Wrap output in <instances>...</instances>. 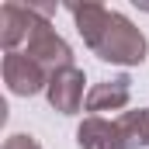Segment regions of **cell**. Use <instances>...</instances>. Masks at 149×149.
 <instances>
[{
    "label": "cell",
    "mask_w": 149,
    "mask_h": 149,
    "mask_svg": "<svg viewBox=\"0 0 149 149\" xmlns=\"http://www.w3.org/2000/svg\"><path fill=\"white\" fill-rule=\"evenodd\" d=\"M76 146L80 149H128L125 146V135H121V125L108 121V118H83L80 128H76Z\"/></svg>",
    "instance_id": "cell-6"
},
{
    "label": "cell",
    "mask_w": 149,
    "mask_h": 149,
    "mask_svg": "<svg viewBox=\"0 0 149 149\" xmlns=\"http://www.w3.org/2000/svg\"><path fill=\"white\" fill-rule=\"evenodd\" d=\"M49 80H52V73L42 63H35L31 56H24V52H7L3 56V83H7L10 94L31 97V94L49 87Z\"/></svg>",
    "instance_id": "cell-3"
},
{
    "label": "cell",
    "mask_w": 149,
    "mask_h": 149,
    "mask_svg": "<svg viewBox=\"0 0 149 149\" xmlns=\"http://www.w3.org/2000/svg\"><path fill=\"white\" fill-rule=\"evenodd\" d=\"M132 101V80L128 76H114V80H104V83H94L90 94H87V111L101 114L104 111H125Z\"/></svg>",
    "instance_id": "cell-7"
},
{
    "label": "cell",
    "mask_w": 149,
    "mask_h": 149,
    "mask_svg": "<svg viewBox=\"0 0 149 149\" xmlns=\"http://www.w3.org/2000/svg\"><path fill=\"white\" fill-rule=\"evenodd\" d=\"M118 125H121V135H125V146L128 149L149 146V108L125 111L121 118H118Z\"/></svg>",
    "instance_id": "cell-8"
},
{
    "label": "cell",
    "mask_w": 149,
    "mask_h": 149,
    "mask_svg": "<svg viewBox=\"0 0 149 149\" xmlns=\"http://www.w3.org/2000/svg\"><path fill=\"white\" fill-rule=\"evenodd\" d=\"M3 149H42L38 146L35 135H24V132H17V135H10L7 142H3Z\"/></svg>",
    "instance_id": "cell-9"
},
{
    "label": "cell",
    "mask_w": 149,
    "mask_h": 149,
    "mask_svg": "<svg viewBox=\"0 0 149 149\" xmlns=\"http://www.w3.org/2000/svg\"><path fill=\"white\" fill-rule=\"evenodd\" d=\"M76 21V31L83 35L87 49L114 66H139L146 59V35L118 10H108L104 3H70L66 7Z\"/></svg>",
    "instance_id": "cell-1"
},
{
    "label": "cell",
    "mask_w": 149,
    "mask_h": 149,
    "mask_svg": "<svg viewBox=\"0 0 149 149\" xmlns=\"http://www.w3.org/2000/svg\"><path fill=\"white\" fill-rule=\"evenodd\" d=\"M83 83H87V76H83V70H76V66H66V70L52 73L49 87H45L49 104H52L59 114H76L83 104H87V97H83Z\"/></svg>",
    "instance_id": "cell-4"
},
{
    "label": "cell",
    "mask_w": 149,
    "mask_h": 149,
    "mask_svg": "<svg viewBox=\"0 0 149 149\" xmlns=\"http://www.w3.org/2000/svg\"><path fill=\"white\" fill-rule=\"evenodd\" d=\"M35 24V7L31 3H3L0 7V42L7 52H21Z\"/></svg>",
    "instance_id": "cell-5"
},
{
    "label": "cell",
    "mask_w": 149,
    "mask_h": 149,
    "mask_svg": "<svg viewBox=\"0 0 149 149\" xmlns=\"http://www.w3.org/2000/svg\"><path fill=\"white\" fill-rule=\"evenodd\" d=\"M35 7V24H31V35L24 42V56H31L35 63H42L49 73H59V70H66V66H73V49L63 42V38L56 35V28H52V3H31Z\"/></svg>",
    "instance_id": "cell-2"
}]
</instances>
